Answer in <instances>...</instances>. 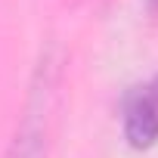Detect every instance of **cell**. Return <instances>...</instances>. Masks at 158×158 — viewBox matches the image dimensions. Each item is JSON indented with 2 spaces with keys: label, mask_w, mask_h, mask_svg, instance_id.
<instances>
[{
  "label": "cell",
  "mask_w": 158,
  "mask_h": 158,
  "mask_svg": "<svg viewBox=\"0 0 158 158\" xmlns=\"http://www.w3.org/2000/svg\"><path fill=\"white\" fill-rule=\"evenodd\" d=\"M121 124H124V139L133 149H149L158 143V77H149L127 90Z\"/></svg>",
  "instance_id": "6da1fadb"
}]
</instances>
